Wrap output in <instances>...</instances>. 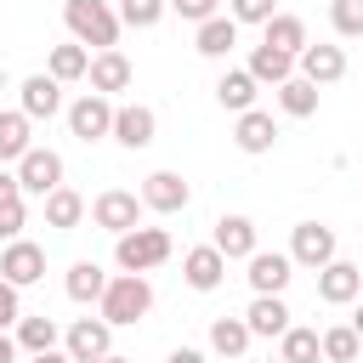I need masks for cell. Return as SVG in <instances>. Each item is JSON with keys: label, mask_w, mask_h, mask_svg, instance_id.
Masks as SVG:
<instances>
[{"label": "cell", "mask_w": 363, "mask_h": 363, "mask_svg": "<svg viewBox=\"0 0 363 363\" xmlns=\"http://www.w3.org/2000/svg\"><path fill=\"white\" fill-rule=\"evenodd\" d=\"M0 91H6V68H0Z\"/></svg>", "instance_id": "cell-46"}, {"label": "cell", "mask_w": 363, "mask_h": 363, "mask_svg": "<svg viewBox=\"0 0 363 363\" xmlns=\"http://www.w3.org/2000/svg\"><path fill=\"white\" fill-rule=\"evenodd\" d=\"M0 363H17V340H11L6 329H0Z\"/></svg>", "instance_id": "cell-42"}, {"label": "cell", "mask_w": 363, "mask_h": 363, "mask_svg": "<svg viewBox=\"0 0 363 363\" xmlns=\"http://www.w3.org/2000/svg\"><path fill=\"white\" fill-rule=\"evenodd\" d=\"M91 221L102 227V233H130V227H142V199L136 193H125V187H108V193H96V204H91Z\"/></svg>", "instance_id": "cell-6"}, {"label": "cell", "mask_w": 363, "mask_h": 363, "mask_svg": "<svg viewBox=\"0 0 363 363\" xmlns=\"http://www.w3.org/2000/svg\"><path fill=\"white\" fill-rule=\"evenodd\" d=\"M62 352H68L74 363H102V357L113 352V329H108L102 318H74L68 335H62Z\"/></svg>", "instance_id": "cell-7"}, {"label": "cell", "mask_w": 363, "mask_h": 363, "mask_svg": "<svg viewBox=\"0 0 363 363\" xmlns=\"http://www.w3.org/2000/svg\"><path fill=\"white\" fill-rule=\"evenodd\" d=\"M182 278H187L199 295H210V289H221V278H227V255H221L216 244H193V250L182 255Z\"/></svg>", "instance_id": "cell-12"}, {"label": "cell", "mask_w": 363, "mask_h": 363, "mask_svg": "<svg viewBox=\"0 0 363 363\" xmlns=\"http://www.w3.org/2000/svg\"><path fill=\"white\" fill-rule=\"evenodd\" d=\"M28 363H74L68 352H40V357H28Z\"/></svg>", "instance_id": "cell-43"}, {"label": "cell", "mask_w": 363, "mask_h": 363, "mask_svg": "<svg viewBox=\"0 0 363 363\" xmlns=\"http://www.w3.org/2000/svg\"><path fill=\"white\" fill-rule=\"evenodd\" d=\"M216 102H221L227 113H250V108H255V79H250L244 68H227V74L216 79Z\"/></svg>", "instance_id": "cell-27"}, {"label": "cell", "mask_w": 363, "mask_h": 363, "mask_svg": "<svg viewBox=\"0 0 363 363\" xmlns=\"http://www.w3.org/2000/svg\"><path fill=\"white\" fill-rule=\"evenodd\" d=\"M164 363H204V352H193V346H176Z\"/></svg>", "instance_id": "cell-40"}, {"label": "cell", "mask_w": 363, "mask_h": 363, "mask_svg": "<svg viewBox=\"0 0 363 363\" xmlns=\"http://www.w3.org/2000/svg\"><path fill=\"white\" fill-rule=\"evenodd\" d=\"M17 352H28V357H40V352H57V318H45V312H34V318H17Z\"/></svg>", "instance_id": "cell-26"}, {"label": "cell", "mask_w": 363, "mask_h": 363, "mask_svg": "<svg viewBox=\"0 0 363 363\" xmlns=\"http://www.w3.org/2000/svg\"><path fill=\"white\" fill-rule=\"evenodd\" d=\"M68 130H74L79 142L108 136V130H113V102H108V96H96V91H85L79 102H68Z\"/></svg>", "instance_id": "cell-10"}, {"label": "cell", "mask_w": 363, "mask_h": 363, "mask_svg": "<svg viewBox=\"0 0 363 363\" xmlns=\"http://www.w3.org/2000/svg\"><path fill=\"white\" fill-rule=\"evenodd\" d=\"M233 45H238V23L221 17V11H216L210 23H199V34H193V51H199V57H227Z\"/></svg>", "instance_id": "cell-22"}, {"label": "cell", "mask_w": 363, "mask_h": 363, "mask_svg": "<svg viewBox=\"0 0 363 363\" xmlns=\"http://www.w3.org/2000/svg\"><path fill=\"white\" fill-rule=\"evenodd\" d=\"M23 113H28V119L62 113V85H57L51 74H28V79H23Z\"/></svg>", "instance_id": "cell-21"}, {"label": "cell", "mask_w": 363, "mask_h": 363, "mask_svg": "<svg viewBox=\"0 0 363 363\" xmlns=\"http://www.w3.org/2000/svg\"><path fill=\"white\" fill-rule=\"evenodd\" d=\"M0 199H17V170H0Z\"/></svg>", "instance_id": "cell-41"}, {"label": "cell", "mask_w": 363, "mask_h": 363, "mask_svg": "<svg viewBox=\"0 0 363 363\" xmlns=\"http://www.w3.org/2000/svg\"><path fill=\"white\" fill-rule=\"evenodd\" d=\"M62 289H68V301L91 306V301H102V289H108V272H102L96 261H74V267H68V278H62Z\"/></svg>", "instance_id": "cell-24"}, {"label": "cell", "mask_w": 363, "mask_h": 363, "mask_svg": "<svg viewBox=\"0 0 363 363\" xmlns=\"http://www.w3.org/2000/svg\"><path fill=\"white\" fill-rule=\"evenodd\" d=\"M130 74H136V68H130V57H125V51H96V57H91V68H85V79H91V91H96V96L125 91V85H130Z\"/></svg>", "instance_id": "cell-17"}, {"label": "cell", "mask_w": 363, "mask_h": 363, "mask_svg": "<svg viewBox=\"0 0 363 363\" xmlns=\"http://www.w3.org/2000/svg\"><path fill=\"white\" fill-rule=\"evenodd\" d=\"M85 68H91V51H85V45H51V62H45V74H51L57 85H68V79H85Z\"/></svg>", "instance_id": "cell-32"}, {"label": "cell", "mask_w": 363, "mask_h": 363, "mask_svg": "<svg viewBox=\"0 0 363 363\" xmlns=\"http://www.w3.org/2000/svg\"><path fill=\"white\" fill-rule=\"evenodd\" d=\"M210 244H216L227 261H250V255L261 250V238H255V221H250V216H221V221H216V233H210Z\"/></svg>", "instance_id": "cell-15"}, {"label": "cell", "mask_w": 363, "mask_h": 363, "mask_svg": "<svg viewBox=\"0 0 363 363\" xmlns=\"http://www.w3.org/2000/svg\"><path fill=\"white\" fill-rule=\"evenodd\" d=\"M323 357V346H318V329H306V323H289L284 335H278V363H318Z\"/></svg>", "instance_id": "cell-29"}, {"label": "cell", "mask_w": 363, "mask_h": 363, "mask_svg": "<svg viewBox=\"0 0 363 363\" xmlns=\"http://www.w3.org/2000/svg\"><path fill=\"white\" fill-rule=\"evenodd\" d=\"M40 204H45V227H57V233H74V227L85 221V199H79L74 187H57V193H45Z\"/></svg>", "instance_id": "cell-23"}, {"label": "cell", "mask_w": 363, "mask_h": 363, "mask_svg": "<svg viewBox=\"0 0 363 363\" xmlns=\"http://www.w3.org/2000/svg\"><path fill=\"white\" fill-rule=\"evenodd\" d=\"M261 28H267V40H261V45H272V51H289V57H301V51L312 45V40H306V23H301L295 11H272Z\"/></svg>", "instance_id": "cell-19"}, {"label": "cell", "mask_w": 363, "mask_h": 363, "mask_svg": "<svg viewBox=\"0 0 363 363\" xmlns=\"http://www.w3.org/2000/svg\"><path fill=\"white\" fill-rule=\"evenodd\" d=\"M57 187H62V153H51V147H28V153L17 159V193L45 199V193H57Z\"/></svg>", "instance_id": "cell-5"}, {"label": "cell", "mask_w": 363, "mask_h": 363, "mask_svg": "<svg viewBox=\"0 0 363 363\" xmlns=\"http://www.w3.org/2000/svg\"><path fill=\"white\" fill-rule=\"evenodd\" d=\"M278 11V0H227V17L233 23H267Z\"/></svg>", "instance_id": "cell-37"}, {"label": "cell", "mask_w": 363, "mask_h": 363, "mask_svg": "<svg viewBox=\"0 0 363 363\" xmlns=\"http://www.w3.org/2000/svg\"><path fill=\"white\" fill-rule=\"evenodd\" d=\"M23 221H28L23 193H17V199H0V238H6V244H11V238H23Z\"/></svg>", "instance_id": "cell-36"}, {"label": "cell", "mask_w": 363, "mask_h": 363, "mask_svg": "<svg viewBox=\"0 0 363 363\" xmlns=\"http://www.w3.org/2000/svg\"><path fill=\"white\" fill-rule=\"evenodd\" d=\"M233 142H238V153H272V142H278V125H272V113H261V108L238 113V125H233Z\"/></svg>", "instance_id": "cell-18"}, {"label": "cell", "mask_w": 363, "mask_h": 363, "mask_svg": "<svg viewBox=\"0 0 363 363\" xmlns=\"http://www.w3.org/2000/svg\"><path fill=\"white\" fill-rule=\"evenodd\" d=\"M164 11V0H119V28H153Z\"/></svg>", "instance_id": "cell-34"}, {"label": "cell", "mask_w": 363, "mask_h": 363, "mask_svg": "<svg viewBox=\"0 0 363 363\" xmlns=\"http://www.w3.org/2000/svg\"><path fill=\"white\" fill-rule=\"evenodd\" d=\"M329 23L340 40H357L363 34V0H329Z\"/></svg>", "instance_id": "cell-35"}, {"label": "cell", "mask_w": 363, "mask_h": 363, "mask_svg": "<svg viewBox=\"0 0 363 363\" xmlns=\"http://www.w3.org/2000/svg\"><path fill=\"white\" fill-rule=\"evenodd\" d=\"M244 323H250V335H284V329H289V306H284V295H255L250 312H244Z\"/></svg>", "instance_id": "cell-25"}, {"label": "cell", "mask_w": 363, "mask_h": 363, "mask_svg": "<svg viewBox=\"0 0 363 363\" xmlns=\"http://www.w3.org/2000/svg\"><path fill=\"white\" fill-rule=\"evenodd\" d=\"M17 318H23V301H17V289L0 278V329H17Z\"/></svg>", "instance_id": "cell-39"}, {"label": "cell", "mask_w": 363, "mask_h": 363, "mask_svg": "<svg viewBox=\"0 0 363 363\" xmlns=\"http://www.w3.org/2000/svg\"><path fill=\"white\" fill-rule=\"evenodd\" d=\"M142 210H159V216H176V210H187L193 204V187L176 176V170H153L147 182H142Z\"/></svg>", "instance_id": "cell-9"}, {"label": "cell", "mask_w": 363, "mask_h": 363, "mask_svg": "<svg viewBox=\"0 0 363 363\" xmlns=\"http://www.w3.org/2000/svg\"><path fill=\"white\" fill-rule=\"evenodd\" d=\"M250 340H255V335H250L244 318H210V352H216V357H244Z\"/></svg>", "instance_id": "cell-28"}, {"label": "cell", "mask_w": 363, "mask_h": 363, "mask_svg": "<svg viewBox=\"0 0 363 363\" xmlns=\"http://www.w3.org/2000/svg\"><path fill=\"white\" fill-rule=\"evenodd\" d=\"M272 363H278V357H272Z\"/></svg>", "instance_id": "cell-47"}, {"label": "cell", "mask_w": 363, "mask_h": 363, "mask_svg": "<svg viewBox=\"0 0 363 363\" xmlns=\"http://www.w3.org/2000/svg\"><path fill=\"white\" fill-rule=\"evenodd\" d=\"M352 335H357V340H363V306H357V312H352Z\"/></svg>", "instance_id": "cell-44"}, {"label": "cell", "mask_w": 363, "mask_h": 363, "mask_svg": "<svg viewBox=\"0 0 363 363\" xmlns=\"http://www.w3.org/2000/svg\"><path fill=\"white\" fill-rule=\"evenodd\" d=\"M363 295V267H352V261H329V267H318V301H329V306H346V301H357Z\"/></svg>", "instance_id": "cell-14"}, {"label": "cell", "mask_w": 363, "mask_h": 363, "mask_svg": "<svg viewBox=\"0 0 363 363\" xmlns=\"http://www.w3.org/2000/svg\"><path fill=\"white\" fill-rule=\"evenodd\" d=\"M295 68H301V79H312V85H335V79H346V51H340V45H306V51L295 57Z\"/></svg>", "instance_id": "cell-16"}, {"label": "cell", "mask_w": 363, "mask_h": 363, "mask_svg": "<svg viewBox=\"0 0 363 363\" xmlns=\"http://www.w3.org/2000/svg\"><path fill=\"white\" fill-rule=\"evenodd\" d=\"M335 250H340V244H335V227H323V221H301V227L289 233V250H284V255H289L295 267L318 272V267L335 261Z\"/></svg>", "instance_id": "cell-4"}, {"label": "cell", "mask_w": 363, "mask_h": 363, "mask_svg": "<svg viewBox=\"0 0 363 363\" xmlns=\"http://www.w3.org/2000/svg\"><path fill=\"white\" fill-rule=\"evenodd\" d=\"M289 278H295V261L284 250H255L250 255V289L255 295H284Z\"/></svg>", "instance_id": "cell-13"}, {"label": "cell", "mask_w": 363, "mask_h": 363, "mask_svg": "<svg viewBox=\"0 0 363 363\" xmlns=\"http://www.w3.org/2000/svg\"><path fill=\"white\" fill-rule=\"evenodd\" d=\"M102 323L108 329H125V323H142L147 312H153V284L142 278V272H119V278H108V289H102Z\"/></svg>", "instance_id": "cell-1"}, {"label": "cell", "mask_w": 363, "mask_h": 363, "mask_svg": "<svg viewBox=\"0 0 363 363\" xmlns=\"http://www.w3.org/2000/svg\"><path fill=\"white\" fill-rule=\"evenodd\" d=\"M0 278H6L11 289L40 284V278H45V250H40V244H28V238H11V244L0 250Z\"/></svg>", "instance_id": "cell-8"}, {"label": "cell", "mask_w": 363, "mask_h": 363, "mask_svg": "<svg viewBox=\"0 0 363 363\" xmlns=\"http://www.w3.org/2000/svg\"><path fill=\"white\" fill-rule=\"evenodd\" d=\"M278 108H284L289 119H312V113H318V85L301 79V74L284 79V85H278Z\"/></svg>", "instance_id": "cell-30"}, {"label": "cell", "mask_w": 363, "mask_h": 363, "mask_svg": "<svg viewBox=\"0 0 363 363\" xmlns=\"http://www.w3.org/2000/svg\"><path fill=\"white\" fill-rule=\"evenodd\" d=\"M28 125H34V119H28L23 108H17V113H0V164H6V159H23V153L34 147Z\"/></svg>", "instance_id": "cell-31"}, {"label": "cell", "mask_w": 363, "mask_h": 363, "mask_svg": "<svg viewBox=\"0 0 363 363\" xmlns=\"http://www.w3.org/2000/svg\"><path fill=\"white\" fill-rule=\"evenodd\" d=\"M244 74L255 85H284V79H295V57L289 51H272V45H255L250 62H244Z\"/></svg>", "instance_id": "cell-20"}, {"label": "cell", "mask_w": 363, "mask_h": 363, "mask_svg": "<svg viewBox=\"0 0 363 363\" xmlns=\"http://www.w3.org/2000/svg\"><path fill=\"white\" fill-rule=\"evenodd\" d=\"M164 6H170V11H176V17H187V23H210V17H216V6H221V0H164Z\"/></svg>", "instance_id": "cell-38"}, {"label": "cell", "mask_w": 363, "mask_h": 363, "mask_svg": "<svg viewBox=\"0 0 363 363\" xmlns=\"http://www.w3.org/2000/svg\"><path fill=\"white\" fill-rule=\"evenodd\" d=\"M170 233L164 227H130V233H119V244H113V261H119V272H153V267H164L170 261Z\"/></svg>", "instance_id": "cell-3"}, {"label": "cell", "mask_w": 363, "mask_h": 363, "mask_svg": "<svg viewBox=\"0 0 363 363\" xmlns=\"http://www.w3.org/2000/svg\"><path fill=\"white\" fill-rule=\"evenodd\" d=\"M318 346H323V363H357V352H363V340L352 335V323L323 329V335H318Z\"/></svg>", "instance_id": "cell-33"}, {"label": "cell", "mask_w": 363, "mask_h": 363, "mask_svg": "<svg viewBox=\"0 0 363 363\" xmlns=\"http://www.w3.org/2000/svg\"><path fill=\"white\" fill-rule=\"evenodd\" d=\"M62 23H68L74 45H96V51L119 45V11L108 0H62Z\"/></svg>", "instance_id": "cell-2"}, {"label": "cell", "mask_w": 363, "mask_h": 363, "mask_svg": "<svg viewBox=\"0 0 363 363\" xmlns=\"http://www.w3.org/2000/svg\"><path fill=\"white\" fill-rule=\"evenodd\" d=\"M153 130H159V113H153V108H142V102L113 108V130H108V136H113L119 147H130V153H136V147H147V142H153Z\"/></svg>", "instance_id": "cell-11"}, {"label": "cell", "mask_w": 363, "mask_h": 363, "mask_svg": "<svg viewBox=\"0 0 363 363\" xmlns=\"http://www.w3.org/2000/svg\"><path fill=\"white\" fill-rule=\"evenodd\" d=\"M102 363H130V357H119V352H108V357H102Z\"/></svg>", "instance_id": "cell-45"}]
</instances>
